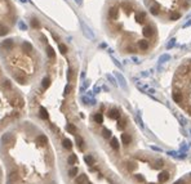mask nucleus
Returning a JSON list of instances; mask_svg holds the SVG:
<instances>
[{
  "label": "nucleus",
  "instance_id": "obj_5",
  "mask_svg": "<svg viewBox=\"0 0 191 184\" xmlns=\"http://www.w3.org/2000/svg\"><path fill=\"white\" fill-rule=\"evenodd\" d=\"M172 97H173V99H174L177 103H179V104H181V103H182V100H183V97H182V94L179 93L178 90H174V91H173Z\"/></svg>",
  "mask_w": 191,
  "mask_h": 184
},
{
  "label": "nucleus",
  "instance_id": "obj_4",
  "mask_svg": "<svg viewBox=\"0 0 191 184\" xmlns=\"http://www.w3.org/2000/svg\"><path fill=\"white\" fill-rule=\"evenodd\" d=\"M109 116L111 118H114V120H117V118H120V112L117 108H111V110L109 111Z\"/></svg>",
  "mask_w": 191,
  "mask_h": 184
},
{
  "label": "nucleus",
  "instance_id": "obj_2",
  "mask_svg": "<svg viewBox=\"0 0 191 184\" xmlns=\"http://www.w3.org/2000/svg\"><path fill=\"white\" fill-rule=\"evenodd\" d=\"M8 179H9V183H14L19 179V172L17 171V170H12L9 172V176H8Z\"/></svg>",
  "mask_w": 191,
  "mask_h": 184
},
{
  "label": "nucleus",
  "instance_id": "obj_28",
  "mask_svg": "<svg viewBox=\"0 0 191 184\" xmlns=\"http://www.w3.org/2000/svg\"><path fill=\"white\" fill-rule=\"evenodd\" d=\"M59 50H61V53H66L67 51V48H66V45H63V44H59Z\"/></svg>",
  "mask_w": 191,
  "mask_h": 184
},
{
  "label": "nucleus",
  "instance_id": "obj_1",
  "mask_svg": "<svg viewBox=\"0 0 191 184\" xmlns=\"http://www.w3.org/2000/svg\"><path fill=\"white\" fill-rule=\"evenodd\" d=\"M13 48V40H4V41L0 44V49H3V50H10Z\"/></svg>",
  "mask_w": 191,
  "mask_h": 184
},
{
  "label": "nucleus",
  "instance_id": "obj_15",
  "mask_svg": "<svg viewBox=\"0 0 191 184\" xmlns=\"http://www.w3.org/2000/svg\"><path fill=\"white\" fill-rule=\"evenodd\" d=\"M94 121L97 122V124H102L103 122V116L101 113H96L94 115Z\"/></svg>",
  "mask_w": 191,
  "mask_h": 184
},
{
  "label": "nucleus",
  "instance_id": "obj_27",
  "mask_svg": "<svg viewBox=\"0 0 191 184\" xmlns=\"http://www.w3.org/2000/svg\"><path fill=\"white\" fill-rule=\"evenodd\" d=\"M155 166H156V167H159V166H160V167H161V166H164V161H163V160H156L155 161Z\"/></svg>",
  "mask_w": 191,
  "mask_h": 184
},
{
  "label": "nucleus",
  "instance_id": "obj_24",
  "mask_svg": "<svg viewBox=\"0 0 191 184\" xmlns=\"http://www.w3.org/2000/svg\"><path fill=\"white\" fill-rule=\"evenodd\" d=\"M117 77H119V81H120V84H121V86L123 88H127V85H125V80H124V77L121 76V75H117Z\"/></svg>",
  "mask_w": 191,
  "mask_h": 184
},
{
  "label": "nucleus",
  "instance_id": "obj_19",
  "mask_svg": "<svg viewBox=\"0 0 191 184\" xmlns=\"http://www.w3.org/2000/svg\"><path fill=\"white\" fill-rule=\"evenodd\" d=\"M76 144L79 146V148H80V149H83V148H84V140H83V138H81V136H79V135L76 136Z\"/></svg>",
  "mask_w": 191,
  "mask_h": 184
},
{
  "label": "nucleus",
  "instance_id": "obj_29",
  "mask_svg": "<svg viewBox=\"0 0 191 184\" xmlns=\"http://www.w3.org/2000/svg\"><path fill=\"white\" fill-rule=\"evenodd\" d=\"M70 90H71V86H70V85H67L66 88H65V94H69V93H70Z\"/></svg>",
  "mask_w": 191,
  "mask_h": 184
},
{
  "label": "nucleus",
  "instance_id": "obj_20",
  "mask_svg": "<svg viewBox=\"0 0 191 184\" xmlns=\"http://www.w3.org/2000/svg\"><path fill=\"white\" fill-rule=\"evenodd\" d=\"M1 86H3L4 89H10V86H12V84H10V81H9V80H7V79H5V80H3Z\"/></svg>",
  "mask_w": 191,
  "mask_h": 184
},
{
  "label": "nucleus",
  "instance_id": "obj_25",
  "mask_svg": "<svg viewBox=\"0 0 191 184\" xmlns=\"http://www.w3.org/2000/svg\"><path fill=\"white\" fill-rule=\"evenodd\" d=\"M127 167H128L129 171H133L134 169H136V165H134L133 162H128V166H127Z\"/></svg>",
  "mask_w": 191,
  "mask_h": 184
},
{
  "label": "nucleus",
  "instance_id": "obj_6",
  "mask_svg": "<svg viewBox=\"0 0 191 184\" xmlns=\"http://www.w3.org/2000/svg\"><path fill=\"white\" fill-rule=\"evenodd\" d=\"M88 182V178L85 174H81V175H77L76 179H75V184H85Z\"/></svg>",
  "mask_w": 191,
  "mask_h": 184
},
{
  "label": "nucleus",
  "instance_id": "obj_11",
  "mask_svg": "<svg viewBox=\"0 0 191 184\" xmlns=\"http://www.w3.org/2000/svg\"><path fill=\"white\" fill-rule=\"evenodd\" d=\"M110 146L112 149H115V151H117L119 149V142H117L116 138H111V140H110Z\"/></svg>",
  "mask_w": 191,
  "mask_h": 184
},
{
  "label": "nucleus",
  "instance_id": "obj_7",
  "mask_svg": "<svg viewBox=\"0 0 191 184\" xmlns=\"http://www.w3.org/2000/svg\"><path fill=\"white\" fill-rule=\"evenodd\" d=\"M169 172L168 171H163V172H160V175H159V182L160 183H164V182H167L168 179H169Z\"/></svg>",
  "mask_w": 191,
  "mask_h": 184
},
{
  "label": "nucleus",
  "instance_id": "obj_12",
  "mask_svg": "<svg viewBox=\"0 0 191 184\" xmlns=\"http://www.w3.org/2000/svg\"><path fill=\"white\" fill-rule=\"evenodd\" d=\"M67 162H69V165H75L77 162V157H76V154H70L69 158H67Z\"/></svg>",
  "mask_w": 191,
  "mask_h": 184
},
{
  "label": "nucleus",
  "instance_id": "obj_17",
  "mask_svg": "<svg viewBox=\"0 0 191 184\" xmlns=\"http://www.w3.org/2000/svg\"><path fill=\"white\" fill-rule=\"evenodd\" d=\"M66 129H67V131H69V133H71V134H75V133H76V128H75L72 124H67Z\"/></svg>",
  "mask_w": 191,
  "mask_h": 184
},
{
  "label": "nucleus",
  "instance_id": "obj_32",
  "mask_svg": "<svg viewBox=\"0 0 191 184\" xmlns=\"http://www.w3.org/2000/svg\"><path fill=\"white\" fill-rule=\"evenodd\" d=\"M174 184H185V180H183V179H181V180H178V182H176Z\"/></svg>",
  "mask_w": 191,
  "mask_h": 184
},
{
  "label": "nucleus",
  "instance_id": "obj_23",
  "mask_svg": "<svg viewBox=\"0 0 191 184\" xmlns=\"http://www.w3.org/2000/svg\"><path fill=\"white\" fill-rule=\"evenodd\" d=\"M134 178H136V180H137V182H139V183H145V178H143L141 174L134 175Z\"/></svg>",
  "mask_w": 191,
  "mask_h": 184
},
{
  "label": "nucleus",
  "instance_id": "obj_9",
  "mask_svg": "<svg viewBox=\"0 0 191 184\" xmlns=\"http://www.w3.org/2000/svg\"><path fill=\"white\" fill-rule=\"evenodd\" d=\"M39 116H40L41 120H47L48 118V112L44 107H40V110H39Z\"/></svg>",
  "mask_w": 191,
  "mask_h": 184
},
{
  "label": "nucleus",
  "instance_id": "obj_30",
  "mask_svg": "<svg viewBox=\"0 0 191 184\" xmlns=\"http://www.w3.org/2000/svg\"><path fill=\"white\" fill-rule=\"evenodd\" d=\"M167 59H169V57H168V55H163L161 58H160V62H164V61H167Z\"/></svg>",
  "mask_w": 191,
  "mask_h": 184
},
{
  "label": "nucleus",
  "instance_id": "obj_10",
  "mask_svg": "<svg viewBox=\"0 0 191 184\" xmlns=\"http://www.w3.org/2000/svg\"><path fill=\"white\" fill-rule=\"evenodd\" d=\"M131 136H129V134H127V133H124V134H121V142H123V144H125V146H128L129 143H131Z\"/></svg>",
  "mask_w": 191,
  "mask_h": 184
},
{
  "label": "nucleus",
  "instance_id": "obj_18",
  "mask_svg": "<svg viewBox=\"0 0 191 184\" xmlns=\"http://www.w3.org/2000/svg\"><path fill=\"white\" fill-rule=\"evenodd\" d=\"M84 161H85L88 165H93V164H94V158L91 156V154H87V156L84 157Z\"/></svg>",
  "mask_w": 191,
  "mask_h": 184
},
{
  "label": "nucleus",
  "instance_id": "obj_21",
  "mask_svg": "<svg viewBox=\"0 0 191 184\" xmlns=\"http://www.w3.org/2000/svg\"><path fill=\"white\" fill-rule=\"evenodd\" d=\"M49 84H50V80H49V77H44V79H43V83H41L43 88H44V89H47L48 86H49Z\"/></svg>",
  "mask_w": 191,
  "mask_h": 184
},
{
  "label": "nucleus",
  "instance_id": "obj_26",
  "mask_svg": "<svg viewBox=\"0 0 191 184\" xmlns=\"http://www.w3.org/2000/svg\"><path fill=\"white\" fill-rule=\"evenodd\" d=\"M48 55L50 57V58H54V51H53V49L52 48H50V47H48Z\"/></svg>",
  "mask_w": 191,
  "mask_h": 184
},
{
  "label": "nucleus",
  "instance_id": "obj_31",
  "mask_svg": "<svg viewBox=\"0 0 191 184\" xmlns=\"http://www.w3.org/2000/svg\"><path fill=\"white\" fill-rule=\"evenodd\" d=\"M107 79H109V80H110V81H111L112 84H114V85H116V83H115V80H114V79H112L111 76H107Z\"/></svg>",
  "mask_w": 191,
  "mask_h": 184
},
{
  "label": "nucleus",
  "instance_id": "obj_14",
  "mask_svg": "<svg viewBox=\"0 0 191 184\" xmlns=\"http://www.w3.org/2000/svg\"><path fill=\"white\" fill-rule=\"evenodd\" d=\"M62 146L65 149H71L72 148V142L70 139H63L62 140Z\"/></svg>",
  "mask_w": 191,
  "mask_h": 184
},
{
  "label": "nucleus",
  "instance_id": "obj_22",
  "mask_svg": "<svg viewBox=\"0 0 191 184\" xmlns=\"http://www.w3.org/2000/svg\"><path fill=\"white\" fill-rule=\"evenodd\" d=\"M102 136L106 138V139H109V138L111 136V131L107 130V129H103V130H102Z\"/></svg>",
  "mask_w": 191,
  "mask_h": 184
},
{
  "label": "nucleus",
  "instance_id": "obj_8",
  "mask_svg": "<svg viewBox=\"0 0 191 184\" xmlns=\"http://www.w3.org/2000/svg\"><path fill=\"white\" fill-rule=\"evenodd\" d=\"M10 139H12V135H10L9 133L8 134H4L1 136V143H3L4 146H7V144H9V143H10Z\"/></svg>",
  "mask_w": 191,
  "mask_h": 184
},
{
  "label": "nucleus",
  "instance_id": "obj_16",
  "mask_svg": "<svg viewBox=\"0 0 191 184\" xmlns=\"http://www.w3.org/2000/svg\"><path fill=\"white\" fill-rule=\"evenodd\" d=\"M77 172H79L77 167H72V169H70V171H69V176H70V178H75V176H77Z\"/></svg>",
  "mask_w": 191,
  "mask_h": 184
},
{
  "label": "nucleus",
  "instance_id": "obj_3",
  "mask_svg": "<svg viewBox=\"0 0 191 184\" xmlns=\"http://www.w3.org/2000/svg\"><path fill=\"white\" fill-rule=\"evenodd\" d=\"M36 143H38V144H40V146H47L48 144V138L44 134H40V135L36 136Z\"/></svg>",
  "mask_w": 191,
  "mask_h": 184
},
{
  "label": "nucleus",
  "instance_id": "obj_13",
  "mask_svg": "<svg viewBox=\"0 0 191 184\" xmlns=\"http://www.w3.org/2000/svg\"><path fill=\"white\" fill-rule=\"evenodd\" d=\"M138 48H139V50H147L149 49V43L145 41V40H141V41L138 43Z\"/></svg>",
  "mask_w": 191,
  "mask_h": 184
}]
</instances>
